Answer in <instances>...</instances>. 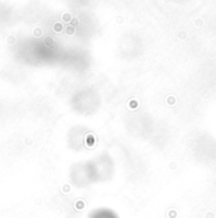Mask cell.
Instances as JSON below:
<instances>
[{
    "label": "cell",
    "mask_w": 216,
    "mask_h": 218,
    "mask_svg": "<svg viewBox=\"0 0 216 218\" xmlns=\"http://www.w3.org/2000/svg\"><path fill=\"white\" fill-rule=\"evenodd\" d=\"M89 218H119V216L110 208H97L90 213Z\"/></svg>",
    "instance_id": "6da1fadb"
}]
</instances>
